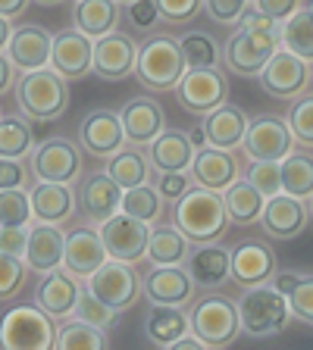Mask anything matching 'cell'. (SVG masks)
I'll list each match as a JSON object with an SVG mask.
<instances>
[{"instance_id":"cell-1","label":"cell","mask_w":313,"mask_h":350,"mask_svg":"<svg viewBox=\"0 0 313 350\" xmlns=\"http://www.w3.org/2000/svg\"><path fill=\"white\" fill-rule=\"evenodd\" d=\"M232 29L235 31L223 44V69L235 79H257L273 53L282 47V22L248 7V13Z\"/></svg>"},{"instance_id":"cell-2","label":"cell","mask_w":313,"mask_h":350,"mask_svg":"<svg viewBox=\"0 0 313 350\" xmlns=\"http://www.w3.org/2000/svg\"><path fill=\"white\" fill-rule=\"evenodd\" d=\"M173 226L182 228L191 244H210L223 241L229 232V213L223 204V191H210L201 185H191L173 206Z\"/></svg>"},{"instance_id":"cell-3","label":"cell","mask_w":313,"mask_h":350,"mask_svg":"<svg viewBox=\"0 0 313 350\" xmlns=\"http://www.w3.org/2000/svg\"><path fill=\"white\" fill-rule=\"evenodd\" d=\"M13 91L19 113L32 122H53L69 109V79H63L51 66L22 72Z\"/></svg>"},{"instance_id":"cell-4","label":"cell","mask_w":313,"mask_h":350,"mask_svg":"<svg viewBox=\"0 0 313 350\" xmlns=\"http://www.w3.org/2000/svg\"><path fill=\"white\" fill-rule=\"evenodd\" d=\"M185 69V53L179 38L173 35H151L145 44H138V63H135V79L141 81L145 91L153 94H166L175 91V85L182 81Z\"/></svg>"},{"instance_id":"cell-5","label":"cell","mask_w":313,"mask_h":350,"mask_svg":"<svg viewBox=\"0 0 313 350\" xmlns=\"http://www.w3.org/2000/svg\"><path fill=\"white\" fill-rule=\"evenodd\" d=\"M188 310V322L207 347L223 350L232 347L241 338V316H238V300L226 297L216 291H204L197 300H191Z\"/></svg>"},{"instance_id":"cell-6","label":"cell","mask_w":313,"mask_h":350,"mask_svg":"<svg viewBox=\"0 0 313 350\" xmlns=\"http://www.w3.org/2000/svg\"><path fill=\"white\" fill-rule=\"evenodd\" d=\"M238 316H241V335L248 338H273L288 328L292 322V306L282 291H276L273 284H257V288H245L238 297Z\"/></svg>"},{"instance_id":"cell-7","label":"cell","mask_w":313,"mask_h":350,"mask_svg":"<svg viewBox=\"0 0 313 350\" xmlns=\"http://www.w3.org/2000/svg\"><path fill=\"white\" fill-rule=\"evenodd\" d=\"M57 319L38 304H16L0 316V347L3 350H53Z\"/></svg>"},{"instance_id":"cell-8","label":"cell","mask_w":313,"mask_h":350,"mask_svg":"<svg viewBox=\"0 0 313 350\" xmlns=\"http://www.w3.org/2000/svg\"><path fill=\"white\" fill-rule=\"evenodd\" d=\"M179 107L191 116H207L229 100V72L223 66H201L185 69L182 81L175 85Z\"/></svg>"},{"instance_id":"cell-9","label":"cell","mask_w":313,"mask_h":350,"mask_svg":"<svg viewBox=\"0 0 313 350\" xmlns=\"http://www.w3.org/2000/svg\"><path fill=\"white\" fill-rule=\"evenodd\" d=\"M257 85H260V91L270 94L273 100L292 103L295 97L310 91V63L301 59L298 53L279 47V51L270 57V63L260 69Z\"/></svg>"},{"instance_id":"cell-10","label":"cell","mask_w":313,"mask_h":350,"mask_svg":"<svg viewBox=\"0 0 313 350\" xmlns=\"http://www.w3.org/2000/svg\"><path fill=\"white\" fill-rule=\"evenodd\" d=\"M85 288L95 294L97 300H103L113 310H129L138 304L141 291V275L135 272V262H123V260H107L97 272L85 278Z\"/></svg>"},{"instance_id":"cell-11","label":"cell","mask_w":313,"mask_h":350,"mask_svg":"<svg viewBox=\"0 0 313 350\" xmlns=\"http://www.w3.org/2000/svg\"><path fill=\"white\" fill-rule=\"evenodd\" d=\"M82 144L79 141H69L63 135L57 138H44L41 144H35V150L29 153L32 172L41 182H69L82 175Z\"/></svg>"},{"instance_id":"cell-12","label":"cell","mask_w":313,"mask_h":350,"mask_svg":"<svg viewBox=\"0 0 313 350\" xmlns=\"http://www.w3.org/2000/svg\"><path fill=\"white\" fill-rule=\"evenodd\" d=\"M295 150V135L288 129V119L273 116V113H260L248 122L245 141H241V153L248 160H279L282 163L288 153Z\"/></svg>"},{"instance_id":"cell-13","label":"cell","mask_w":313,"mask_h":350,"mask_svg":"<svg viewBox=\"0 0 313 350\" xmlns=\"http://www.w3.org/2000/svg\"><path fill=\"white\" fill-rule=\"evenodd\" d=\"M97 234H101L110 260L141 262L147 254V234H151V226L119 210L97 226Z\"/></svg>"},{"instance_id":"cell-14","label":"cell","mask_w":313,"mask_h":350,"mask_svg":"<svg viewBox=\"0 0 313 350\" xmlns=\"http://www.w3.org/2000/svg\"><path fill=\"white\" fill-rule=\"evenodd\" d=\"M307 222H310V206H307V200H301V197H295V194H285V191L266 197L263 213H260V219H257L260 232L273 241L298 238L307 228Z\"/></svg>"},{"instance_id":"cell-15","label":"cell","mask_w":313,"mask_h":350,"mask_svg":"<svg viewBox=\"0 0 313 350\" xmlns=\"http://www.w3.org/2000/svg\"><path fill=\"white\" fill-rule=\"evenodd\" d=\"M79 144H82V150L97 157V160H107L116 150H123L129 141H125V131H123L116 109H110V107L88 109L79 122Z\"/></svg>"},{"instance_id":"cell-16","label":"cell","mask_w":313,"mask_h":350,"mask_svg":"<svg viewBox=\"0 0 313 350\" xmlns=\"http://www.w3.org/2000/svg\"><path fill=\"white\" fill-rule=\"evenodd\" d=\"M141 291H145L147 304H169V306H188L197 294V284L191 272L182 266H157L151 262V269L141 275Z\"/></svg>"},{"instance_id":"cell-17","label":"cell","mask_w":313,"mask_h":350,"mask_svg":"<svg viewBox=\"0 0 313 350\" xmlns=\"http://www.w3.org/2000/svg\"><path fill=\"white\" fill-rule=\"evenodd\" d=\"M138 63V44L132 41L129 31H110L95 38V75L103 81H125L135 75Z\"/></svg>"},{"instance_id":"cell-18","label":"cell","mask_w":313,"mask_h":350,"mask_svg":"<svg viewBox=\"0 0 313 350\" xmlns=\"http://www.w3.org/2000/svg\"><path fill=\"white\" fill-rule=\"evenodd\" d=\"M279 260L276 250L260 238H245L232 247V282L241 288H257V284H270L276 275Z\"/></svg>"},{"instance_id":"cell-19","label":"cell","mask_w":313,"mask_h":350,"mask_svg":"<svg viewBox=\"0 0 313 350\" xmlns=\"http://www.w3.org/2000/svg\"><path fill=\"white\" fill-rule=\"evenodd\" d=\"M75 204H79L82 216L91 226H101L103 219H110L113 213L123 210V188L107 175V169L85 175L75 188Z\"/></svg>"},{"instance_id":"cell-20","label":"cell","mask_w":313,"mask_h":350,"mask_svg":"<svg viewBox=\"0 0 313 350\" xmlns=\"http://www.w3.org/2000/svg\"><path fill=\"white\" fill-rule=\"evenodd\" d=\"M51 69L63 79H88L95 72V38L82 35L79 29H63L53 35L51 47Z\"/></svg>"},{"instance_id":"cell-21","label":"cell","mask_w":313,"mask_h":350,"mask_svg":"<svg viewBox=\"0 0 313 350\" xmlns=\"http://www.w3.org/2000/svg\"><path fill=\"white\" fill-rule=\"evenodd\" d=\"M82 291H85V282L60 266V269L44 272L35 284V304L41 306L44 313H51L53 319H69L79 304Z\"/></svg>"},{"instance_id":"cell-22","label":"cell","mask_w":313,"mask_h":350,"mask_svg":"<svg viewBox=\"0 0 313 350\" xmlns=\"http://www.w3.org/2000/svg\"><path fill=\"white\" fill-rule=\"evenodd\" d=\"M185 269L191 272L197 288L216 291V288H223L226 282H232V247H223L219 241H210V244H191Z\"/></svg>"},{"instance_id":"cell-23","label":"cell","mask_w":313,"mask_h":350,"mask_svg":"<svg viewBox=\"0 0 313 350\" xmlns=\"http://www.w3.org/2000/svg\"><path fill=\"white\" fill-rule=\"evenodd\" d=\"M119 122H123V131H125V141H129V144L147 147L166 129V113H163V107L157 103V97L138 94V97H129L125 107L119 109Z\"/></svg>"},{"instance_id":"cell-24","label":"cell","mask_w":313,"mask_h":350,"mask_svg":"<svg viewBox=\"0 0 313 350\" xmlns=\"http://www.w3.org/2000/svg\"><path fill=\"white\" fill-rule=\"evenodd\" d=\"M29 197H32V219L35 222L66 226L79 210L75 188L69 182H41V178H35L29 188Z\"/></svg>"},{"instance_id":"cell-25","label":"cell","mask_w":313,"mask_h":350,"mask_svg":"<svg viewBox=\"0 0 313 350\" xmlns=\"http://www.w3.org/2000/svg\"><path fill=\"white\" fill-rule=\"evenodd\" d=\"M241 172H245V169H241L235 150H223V147H210V144L195 153L191 169H188L195 185L210 188V191H226L232 182H238Z\"/></svg>"},{"instance_id":"cell-26","label":"cell","mask_w":313,"mask_h":350,"mask_svg":"<svg viewBox=\"0 0 313 350\" xmlns=\"http://www.w3.org/2000/svg\"><path fill=\"white\" fill-rule=\"evenodd\" d=\"M63 250H66L63 226H53V222H32L25 256H22L32 275H44V272H51V269H60V266H63Z\"/></svg>"},{"instance_id":"cell-27","label":"cell","mask_w":313,"mask_h":350,"mask_svg":"<svg viewBox=\"0 0 313 350\" xmlns=\"http://www.w3.org/2000/svg\"><path fill=\"white\" fill-rule=\"evenodd\" d=\"M107 247H103L97 228H73L66 232V250H63V269L69 275L85 282L91 272H97L107 262Z\"/></svg>"},{"instance_id":"cell-28","label":"cell","mask_w":313,"mask_h":350,"mask_svg":"<svg viewBox=\"0 0 313 350\" xmlns=\"http://www.w3.org/2000/svg\"><path fill=\"white\" fill-rule=\"evenodd\" d=\"M51 47H53L51 31L44 25H35V22H25V25L13 29V38L7 44V57L13 59L19 72H29V69L51 66Z\"/></svg>"},{"instance_id":"cell-29","label":"cell","mask_w":313,"mask_h":350,"mask_svg":"<svg viewBox=\"0 0 313 350\" xmlns=\"http://www.w3.org/2000/svg\"><path fill=\"white\" fill-rule=\"evenodd\" d=\"M145 150L153 172H188L191 160H195V147L188 141V131L182 129H163Z\"/></svg>"},{"instance_id":"cell-30","label":"cell","mask_w":313,"mask_h":350,"mask_svg":"<svg viewBox=\"0 0 313 350\" xmlns=\"http://www.w3.org/2000/svg\"><path fill=\"white\" fill-rule=\"evenodd\" d=\"M248 113L235 103H223L219 109L201 116V129L207 131V144L210 147H223V150H238L248 131Z\"/></svg>"},{"instance_id":"cell-31","label":"cell","mask_w":313,"mask_h":350,"mask_svg":"<svg viewBox=\"0 0 313 350\" xmlns=\"http://www.w3.org/2000/svg\"><path fill=\"white\" fill-rule=\"evenodd\" d=\"M185 332H191L188 310H185V306L151 304V310L145 313V338H147V344H153V347L169 350Z\"/></svg>"},{"instance_id":"cell-32","label":"cell","mask_w":313,"mask_h":350,"mask_svg":"<svg viewBox=\"0 0 313 350\" xmlns=\"http://www.w3.org/2000/svg\"><path fill=\"white\" fill-rule=\"evenodd\" d=\"M123 3L116 0H75L73 7V29H79L88 38H103L119 29Z\"/></svg>"},{"instance_id":"cell-33","label":"cell","mask_w":313,"mask_h":350,"mask_svg":"<svg viewBox=\"0 0 313 350\" xmlns=\"http://www.w3.org/2000/svg\"><path fill=\"white\" fill-rule=\"evenodd\" d=\"M276 291H282L292 306V319L304 322L313 328V275L310 272H295V269H276L270 278Z\"/></svg>"},{"instance_id":"cell-34","label":"cell","mask_w":313,"mask_h":350,"mask_svg":"<svg viewBox=\"0 0 313 350\" xmlns=\"http://www.w3.org/2000/svg\"><path fill=\"white\" fill-rule=\"evenodd\" d=\"M107 175L123 191L151 182L153 169H151V160H147V150L141 144H125L123 150H116L113 157H107Z\"/></svg>"},{"instance_id":"cell-35","label":"cell","mask_w":313,"mask_h":350,"mask_svg":"<svg viewBox=\"0 0 313 350\" xmlns=\"http://www.w3.org/2000/svg\"><path fill=\"white\" fill-rule=\"evenodd\" d=\"M191 254V241L182 234V228L175 226H163L153 222L151 234H147V260L157 266H182Z\"/></svg>"},{"instance_id":"cell-36","label":"cell","mask_w":313,"mask_h":350,"mask_svg":"<svg viewBox=\"0 0 313 350\" xmlns=\"http://www.w3.org/2000/svg\"><path fill=\"white\" fill-rule=\"evenodd\" d=\"M223 204H226V213H229V222H232V226H257L266 197L241 175L238 182H232L223 191Z\"/></svg>"},{"instance_id":"cell-37","label":"cell","mask_w":313,"mask_h":350,"mask_svg":"<svg viewBox=\"0 0 313 350\" xmlns=\"http://www.w3.org/2000/svg\"><path fill=\"white\" fill-rule=\"evenodd\" d=\"M282 191L301 197V200H310L313 197V153H310V147H304V150L295 147L282 160Z\"/></svg>"},{"instance_id":"cell-38","label":"cell","mask_w":313,"mask_h":350,"mask_svg":"<svg viewBox=\"0 0 313 350\" xmlns=\"http://www.w3.org/2000/svg\"><path fill=\"white\" fill-rule=\"evenodd\" d=\"M53 347L57 350H107L110 338L103 328L69 316L63 325H57V344Z\"/></svg>"},{"instance_id":"cell-39","label":"cell","mask_w":313,"mask_h":350,"mask_svg":"<svg viewBox=\"0 0 313 350\" xmlns=\"http://www.w3.org/2000/svg\"><path fill=\"white\" fill-rule=\"evenodd\" d=\"M35 129H32L29 116H16V113H7L0 116V157H29L35 150Z\"/></svg>"},{"instance_id":"cell-40","label":"cell","mask_w":313,"mask_h":350,"mask_svg":"<svg viewBox=\"0 0 313 350\" xmlns=\"http://www.w3.org/2000/svg\"><path fill=\"white\" fill-rule=\"evenodd\" d=\"M282 47L313 66V10L304 3L282 22Z\"/></svg>"},{"instance_id":"cell-41","label":"cell","mask_w":313,"mask_h":350,"mask_svg":"<svg viewBox=\"0 0 313 350\" xmlns=\"http://www.w3.org/2000/svg\"><path fill=\"white\" fill-rule=\"evenodd\" d=\"M163 210H166V200L160 197V191L153 188V182L135 185V188L123 191V213L141 219V222H147V226L163 222Z\"/></svg>"},{"instance_id":"cell-42","label":"cell","mask_w":313,"mask_h":350,"mask_svg":"<svg viewBox=\"0 0 313 350\" xmlns=\"http://www.w3.org/2000/svg\"><path fill=\"white\" fill-rule=\"evenodd\" d=\"M179 44H182V53H185V63H188V69H201V66H223V47H219V41L210 35V31H185L182 38H179Z\"/></svg>"},{"instance_id":"cell-43","label":"cell","mask_w":313,"mask_h":350,"mask_svg":"<svg viewBox=\"0 0 313 350\" xmlns=\"http://www.w3.org/2000/svg\"><path fill=\"white\" fill-rule=\"evenodd\" d=\"M29 275L32 272L22 256H13V254H3V250H0V304L19 297L22 288L29 284Z\"/></svg>"},{"instance_id":"cell-44","label":"cell","mask_w":313,"mask_h":350,"mask_svg":"<svg viewBox=\"0 0 313 350\" xmlns=\"http://www.w3.org/2000/svg\"><path fill=\"white\" fill-rule=\"evenodd\" d=\"M0 226H32L29 188H0Z\"/></svg>"},{"instance_id":"cell-45","label":"cell","mask_w":313,"mask_h":350,"mask_svg":"<svg viewBox=\"0 0 313 350\" xmlns=\"http://www.w3.org/2000/svg\"><path fill=\"white\" fill-rule=\"evenodd\" d=\"M285 119H288V129H292V135H295V144L313 150V91L295 97Z\"/></svg>"},{"instance_id":"cell-46","label":"cell","mask_w":313,"mask_h":350,"mask_svg":"<svg viewBox=\"0 0 313 350\" xmlns=\"http://www.w3.org/2000/svg\"><path fill=\"white\" fill-rule=\"evenodd\" d=\"M241 175H245L263 197H273L282 191V163L279 160H248V169Z\"/></svg>"},{"instance_id":"cell-47","label":"cell","mask_w":313,"mask_h":350,"mask_svg":"<svg viewBox=\"0 0 313 350\" xmlns=\"http://www.w3.org/2000/svg\"><path fill=\"white\" fill-rule=\"evenodd\" d=\"M73 316H75V319H82V322H91V325H97V328H103V332H107V328L116 322L119 310L107 306L103 300H97L95 294L85 288V291H82V297H79V304H75V310H73Z\"/></svg>"},{"instance_id":"cell-48","label":"cell","mask_w":313,"mask_h":350,"mask_svg":"<svg viewBox=\"0 0 313 350\" xmlns=\"http://www.w3.org/2000/svg\"><path fill=\"white\" fill-rule=\"evenodd\" d=\"M157 7L166 25H188L204 13V0H157Z\"/></svg>"},{"instance_id":"cell-49","label":"cell","mask_w":313,"mask_h":350,"mask_svg":"<svg viewBox=\"0 0 313 350\" xmlns=\"http://www.w3.org/2000/svg\"><path fill=\"white\" fill-rule=\"evenodd\" d=\"M32 163L29 157H0V188H32Z\"/></svg>"},{"instance_id":"cell-50","label":"cell","mask_w":313,"mask_h":350,"mask_svg":"<svg viewBox=\"0 0 313 350\" xmlns=\"http://www.w3.org/2000/svg\"><path fill=\"white\" fill-rule=\"evenodd\" d=\"M151 182H153V188L160 191V197L166 204H175V200L195 185V178H191L188 172H153Z\"/></svg>"},{"instance_id":"cell-51","label":"cell","mask_w":313,"mask_h":350,"mask_svg":"<svg viewBox=\"0 0 313 350\" xmlns=\"http://www.w3.org/2000/svg\"><path fill=\"white\" fill-rule=\"evenodd\" d=\"M251 0H204V13L216 25H235L241 16L248 13Z\"/></svg>"},{"instance_id":"cell-52","label":"cell","mask_w":313,"mask_h":350,"mask_svg":"<svg viewBox=\"0 0 313 350\" xmlns=\"http://www.w3.org/2000/svg\"><path fill=\"white\" fill-rule=\"evenodd\" d=\"M125 16H129L132 29L138 31H151L157 29V22H163L157 0H132V3H125Z\"/></svg>"},{"instance_id":"cell-53","label":"cell","mask_w":313,"mask_h":350,"mask_svg":"<svg viewBox=\"0 0 313 350\" xmlns=\"http://www.w3.org/2000/svg\"><path fill=\"white\" fill-rule=\"evenodd\" d=\"M29 244V226H0V250L13 256H25Z\"/></svg>"},{"instance_id":"cell-54","label":"cell","mask_w":313,"mask_h":350,"mask_svg":"<svg viewBox=\"0 0 313 350\" xmlns=\"http://www.w3.org/2000/svg\"><path fill=\"white\" fill-rule=\"evenodd\" d=\"M251 7H254L257 13L276 19V22H285L295 10L301 7V0H251Z\"/></svg>"},{"instance_id":"cell-55","label":"cell","mask_w":313,"mask_h":350,"mask_svg":"<svg viewBox=\"0 0 313 350\" xmlns=\"http://www.w3.org/2000/svg\"><path fill=\"white\" fill-rule=\"evenodd\" d=\"M16 79H19V69H16L13 59L7 57V51H0V97L7 94V91H13Z\"/></svg>"},{"instance_id":"cell-56","label":"cell","mask_w":313,"mask_h":350,"mask_svg":"<svg viewBox=\"0 0 313 350\" xmlns=\"http://www.w3.org/2000/svg\"><path fill=\"white\" fill-rule=\"evenodd\" d=\"M32 0H0V16H7V19H22L25 10H29Z\"/></svg>"},{"instance_id":"cell-57","label":"cell","mask_w":313,"mask_h":350,"mask_svg":"<svg viewBox=\"0 0 313 350\" xmlns=\"http://www.w3.org/2000/svg\"><path fill=\"white\" fill-rule=\"evenodd\" d=\"M13 19H7V16H0V51H7L10 38H13Z\"/></svg>"},{"instance_id":"cell-58","label":"cell","mask_w":313,"mask_h":350,"mask_svg":"<svg viewBox=\"0 0 313 350\" xmlns=\"http://www.w3.org/2000/svg\"><path fill=\"white\" fill-rule=\"evenodd\" d=\"M188 141H191V147H195V153L204 150V147H207V131L201 129V125H195V129L188 131Z\"/></svg>"},{"instance_id":"cell-59","label":"cell","mask_w":313,"mask_h":350,"mask_svg":"<svg viewBox=\"0 0 313 350\" xmlns=\"http://www.w3.org/2000/svg\"><path fill=\"white\" fill-rule=\"evenodd\" d=\"M32 3H38V7H57V3H63V0H32Z\"/></svg>"},{"instance_id":"cell-60","label":"cell","mask_w":313,"mask_h":350,"mask_svg":"<svg viewBox=\"0 0 313 350\" xmlns=\"http://www.w3.org/2000/svg\"><path fill=\"white\" fill-rule=\"evenodd\" d=\"M307 206H310V222H313V197H310V200H307Z\"/></svg>"},{"instance_id":"cell-61","label":"cell","mask_w":313,"mask_h":350,"mask_svg":"<svg viewBox=\"0 0 313 350\" xmlns=\"http://www.w3.org/2000/svg\"><path fill=\"white\" fill-rule=\"evenodd\" d=\"M304 7H307V10H313V0H304Z\"/></svg>"},{"instance_id":"cell-62","label":"cell","mask_w":313,"mask_h":350,"mask_svg":"<svg viewBox=\"0 0 313 350\" xmlns=\"http://www.w3.org/2000/svg\"><path fill=\"white\" fill-rule=\"evenodd\" d=\"M310 91H313V66H310Z\"/></svg>"},{"instance_id":"cell-63","label":"cell","mask_w":313,"mask_h":350,"mask_svg":"<svg viewBox=\"0 0 313 350\" xmlns=\"http://www.w3.org/2000/svg\"><path fill=\"white\" fill-rule=\"evenodd\" d=\"M116 3H123V7H125V3H132V0H116Z\"/></svg>"}]
</instances>
